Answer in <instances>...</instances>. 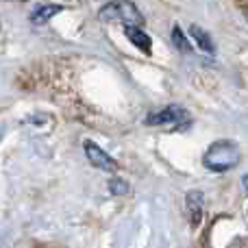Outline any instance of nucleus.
<instances>
[{
  "mask_svg": "<svg viewBox=\"0 0 248 248\" xmlns=\"http://www.w3.org/2000/svg\"><path fill=\"white\" fill-rule=\"evenodd\" d=\"M240 161V150L233 141H218L214 144L205 155V166L214 172L231 170Z\"/></svg>",
  "mask_w": 248,
  "mask_h": 248,
  "instance_id": "1",
  "label": "nucleus"
},
{
  "mask_svg": "<svg viewBox=\"0 0 248 248\" xmlns=\"http://www.w3.org/2000/svg\"><path fill=\"white\" fill-rule=\"evenodd\" d=\"M124 33H126L128 42H133L140 50L144 52H150V46H153V42H150V35L144 33V31H140L137 26H124Z\"/></svg>",
  "mask_w": 248,
  "mask_h": 248,
  "instance_id": "6",
  "label": "nucleus"
},
{
  "mask_svg": "<svg viewBox=\"0 0 248 248\" xmlns=\"http://www.w3.org/2000/svg\"><path fill=\"white\" fill-rule=\"evenodd\" d=\"M109 189H111V194H118V196H122V194H128V183L122 179H111L109 181Z\"/></svg>",
  "mask_w": 248,
  "mask_h": 248,
  "instance_id": "10",
  "label": "nucleus"
},
{
  "mask_svg": "<svg viewBox=\"0 0 248 248\" xmlns=\"http://www.w3.org/2000/svg\"><path fill=\"white\" fill-rule=\"evenodd\" d=\"M172 42H174V46L179 48L181 52H192V46H189V42L185 39V33L181 31V26L172 29Z\"/></svg>",
  "mask_w": 248,
  "mask_h": 248,
  "instance_id": "9",
  "label": "nucleus"
},
{
  "mask_svg": "<svg viewBox=\"0 0 248 248\" xmlns=\"http://www.w3.org/2000/svg\"><path fill=\"white\" fill-rule=\"evenodd\" d=\"M185 209H187V216H189V222L196 227L198 222L202 220V205H205V196L201 192H189L187 198H185Z\"/></svg>",
  "mask_w": 248,
  "mask_h": 248,
  "instance_id": "5",
  "label": "nucleus"
},
{
  "mask_svg": "<svg viewBox=\"0 0 248 248\" xmlns=\"http://www.w3.org/2000/svg\"><path fill=\"white\" fill-rule=\"evenodd\" d=\"M189 120V113L179 105H170V107L161 109V111L148 113L146 124L150 126H168V124H185Z\"/></svg>",
  "mask_w": 248,
  "mask_h": 248,
  "instance_id": "3",
  "label": "nucleus"
},
{
  "mask_svg": "<svg viewBox=\"0 0 248 248\" xmlns=\"http://www.w3.org/2000/svg\"><path fill=\"white\" fill-rule=\"evenodd\" d=\"M61 9H63L61 4H42L39 9H35V11L31 13V22H33V24H46L52 16H57V13L61 11Z\"/></svg>",
  "mask_w": 248,
  "mask_h": 248,
  "instance_id": "7",
  "label": "nucleus"
},
{
  "mask_svg": "<svg viewBox=\"0 0 248 248\" xmlns=\"http://www.w3.org/2000/svg\"><path fill=\"white\" fill-rule=\"evenodd\" d=\"M100 20L109 22V20H118V22H124V26H137L144 22V17L140 16L135 4L131 2H109L100 9Z\"/></svg>",
  "mask_w": 248,
  "mask_h": 248,
  "instance_id": "2",
  "label": "nucleus"
},
{
  "mask_svg": "<svg viewBox=\"0 0 248 248\" xmlns=\"http://www.w3.org/2000/svg\"><path fill=\"white\" fill-rule=\"evenodd\" d=\"M192 37L196 39V44H198V46H201L205 52H209V55L214 52V42H211L209 35H207L205 31L201 29V26H192Z\"/></svg>",
  "mask_w": 248,
  "mask_h": 248,
  "instance_id": "8",
  "label": "nucleus"
},
{
  "mask_svg": "<svg viewBox=\"0 0 248 248\" xmlns=\"http://www.w3.org/2000/svg\"><path fill=\"white\" fill-rule=\"evenodd\" d=\"M85 155H87V159H90L92 166L100 168V170H116V161H113L103 148H98L96 144H92V141H85Z\"/></svg>",
  "mask_w": 248,
  "mask_h": 248,
  "instance_id": "4",
  "label": "nucleus"
},
{
  "mask_svg": "<svg viewBox=\"0 0 248 248\" xmlns=\"http://www.w3.org/2000/svg\"><path fill=\"white\" fill-rule=\"evenodd\" d=\"M242 183H244V187H246V189H248V174H246V176H244V179H242Z\"/></svg>",
  "mask_w": 248,
  "mask_h": 248,
  "instance_id": "11",
  "label": "nucleus"
}]
</instances>
